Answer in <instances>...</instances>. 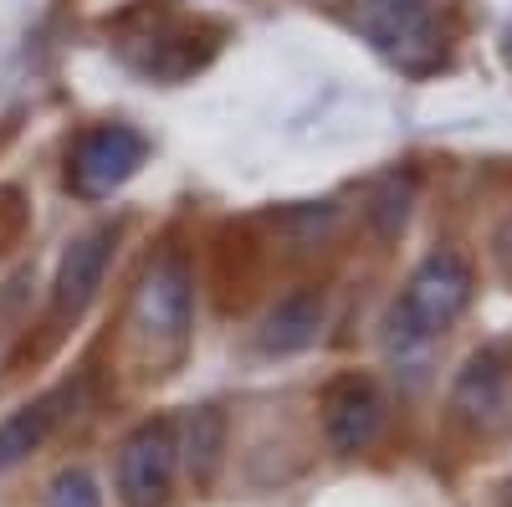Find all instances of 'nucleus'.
Here are the masks:
<instances>
[{
	"instance_id": "obj_1",
	"label": "nucleus",
	"mask_w": 512,
	"mask_h": 507,
	"mask_svg": "<svg viewBox=\"0 0 512 507\" xmlns=\"http://www.w3.org/2000/svg\"><path fill=\"white\" fill-rule=\"evenodd\" d=\"M472 287H477V277H472V267H466L456 251H431V257L410 272V282H405V292H400L395 308H400L420 333L441 338V333L466 313V303H472Z\"/></svg>"
},
{
	"instance_id": "obj_2",
	"label": "nucleus",
	"mask_w": 512,
	"mask_h": 507,
	"mask_svg": "<svg viewBox=\"0 0 512 507\" xmlns=\"http://www.w3.org/2000/svg\"><path fill=\"white\" fill-rule=\"evenodd\" d=\"M180 467V441L175 420H144L139 431H128L118 446V497L123 507H164Z\"/></svg>"
},
{
	"instance_id": "obj_3",
	"label": "nucleus",
	"mask_w": 512,
	"mask_h": 507,
	"mask_svg": "<svg viewBox=\"0 0 512 507\" xmlns=\"http://www.w3.org/2000/svg\"><path fill=\"white\" fill-rule=\"evenodd\" d=\"M149 144L139 129H128V123H103V129H88L77 144H72V164H67V185L72 195L82 200H103L113 195L123 180L139 175Z\"/></svg>"
},
{
	"instance_id": "obj_4",
	"label": "nucleus",
	"mask_w": 512,
	"mask_h": 507,
	"mask_svg": "<svg viewBox=\"0 0 512 507\" xmlns=\"http://www.w3.org/2000/svg\"><path fill=\"white\" fill-rule=\"evenodd\" d=\"M190 318H195V282H190V267L180 257H164L149 267L139 298H134V323L144 338L164 349H180L190 338Z\"/></svg>"
},
{
	"instance_id": "obj_5",
	"label": "nucleus",
	"mask_w": 512,
	"mask_h": 507,
	"mask_svg": "<svg viewBox=\"0 0 512 507\" xmlns=\"http://www.w3.org/2000/svg\"><path fill=\"white\" fill-rule=\"evenodd\" d=\"M451 410L482 431H497L512 415V349L507 344H487L461 364L451 385Z\"/></svg>"
},
{
	"instance_id": "obj_6",
	"label": "nucleus",
	"mask_w": 512,
	"mask_h": 507,
	"mask_svg": "<svg viewBox=\"0 0 512 507\" xmlns=\"http://www.w3.org/2000/svg\"><path fill=\"white\" fill-rule=\"evenodd\" d=\"M384 426V395L369 374H344L333 379L323 395V436L338 456H354L364 446H374Z\"/></svg>"
},
{
	"instance_id": "obj_7",
	"label": "nucleus",
	"mask_w": 512,
	"mask_h": 507,
	"mask_svg": "<svg viewBox=\"0 0 512 507\" xmlns=\"http://www.w3.org/2000/svg\"><path fill=\"white\" fill-rule=\"evenodd\" d=\"M323 318H328L323 292L318 287H297V292H287V298L272 303V313L262 318V333H256V344H262V354H277V359L303 354V349L318 344Z\"/></svg>"
},
{
	"instance_id": "obj_8",
	"label": "nucleus",
	"mask_w": 512,
	"mask_h": 507,
	"mask_svg": "<svg viewBox=\"0 0 512 507\" xmlns=\"http://www.w3.org/2000/svg\"><path fill=\"white\" fill-rule=\"evenodd\" d=\"M108 257H113V231L98 226L88 236H77L67 251H62V267H57V313H82L93 298H98V287H103V272H108Z\"/></svg>"
},
{
	"instance_id": "obj_9",
	"label": "nucleus",
	"mask_w": 512,
	"mask_h": 507,
	"mask_svg": "<svg viewBox=\"0 0 512 507\" xmlns=\"http://www.w3.org/2000/svg\"><path fill=\"white\" fill-rule=\"evenodd\" d=\"M180 456L190 467V482L195 487H210L221 472V456H226V415L216 405H200L190 420H185V441H180Z\"/></svg>"
},
{
	"instance_id": "obj_10",
	"label": "nucleus",
	"mask_w": 512,
	"mask_h": 507,
	"mask_svg": "<svg viewBox=\"0 0 512 507\" xmlns=\"http://www.w3.org/2000/svg\"><path fill=\"white\" fill-rule=\"evenodd\" d=\"M47 431H52V410L47 405H21V410H11L6 420H0V472H11V467H21V461L47 441Z\"/></svg>"
},
{
	"instance_id": "obj_11",
	"label": "nucleus",
	"mask_w": 512,
	"mask_h": 507,
	"mask_svg": "<svg viewBox=\"0 0 512 507\" xmlns=\"http://www.w3.org/2000/svg\"><path fill=\"white\" fill-rule=\"evenodd\" d=\"M369 221H374V231L384 241H395L405 231V221H410V180H400V175L384 180L374 190V200H369Z\"/></svg>"
},
{
	"instance_id": "obj_12",
	"label": "nucleus",
	"mask_w": 512,
	"mask_h": 507,
	"mask_svg": "<svg viewBox=\"0 0 512 507\" xmlns=\"http://www.w3.org/2000/svg\"><path fill=\"white\" fill-rule=\"evenodd\" d=\"M47 507H103V492H98V482L82 472V467H67V472L52 477Z\"/></svg>"
},
{
	"instance_id": "obj_13",
	"label": "nucleus",
	"mask_w": 512,
	"mask_h": 507,
	"mask_svg": "<svg viewBox=\"0 0 512 507\" xmlns=\"http://www.w3.org/2000/svg\"><path fill=\"white\" fill-rule=\"evenodd\" d=\"M400 6H431V0H364V11H400Z\"/></svg>"
},
{
	"instance_id": "obj_14",
	"label": "nucleus",
	"mask_w": 512,
	"mask_h": 507,
	"mask_svg": "<svg viewBox=\"0 0 512 507\" xmlns=\"http://www.w3.org/2000/svg\"><path fill=\"white\" fill-rule=\"evenodd\" d=\"M507 57H512V47H507Z\"/></svg>"
}]
</instances>
